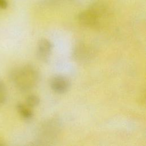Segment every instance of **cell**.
Wrapping results in <instances>:
<instances>
[{
    "label": "cell",
    "mask_w": 146,
    "mask_h": 146,
    "mask_svg": "<svg viewBox=\"0 0 146 146\" xmlns=\"http://www.w3.org/2000/svg\"><path fill=\"white\" fill-rule=\"evenodd\" d=\"M10 78L19 90L26 91L32 89L37 84L40 75L35 67L27 64L14 70L10 73Z\"/></svg>",
    "instance_id": "cell-1"
},
{
    "label": "cell",
    "mask_w": 146,
    "mask_h": 146,
    "mask_svg": "<svg viewBox=\"0 0 146 146\" xmlns=\"http://www.w3.org/2000/svg\"><path fill=\"white\" fill-rule=\"evenodd\" d=\"M107 7L103 2H95L89 9L81 12L78 17L79 22L90 27H98L102 19L107 15Z\"/></svg>",
    "instance_id": "cell-2"
},
{
    "label": "cell",
    "mask_w": 146,
    "mask_h": 146,
    "mask_svg": "<svg viewBox=\"0 0 146 146\" xmlns=\"http://www.w3.org/2000/svg\"><path fill=\"white\" fill-rule=\"evenodd\" d=\"M51 89L56 93L63 94L68 91L70 86L69 79L63 75H56L50 80Z\"/></svg>",
    "instance_id": "cell-3"
},
{
    "label": "cell",
    "mask_w": 146,
    "mask_h": 146,
    "mask_svg": "<svg viewBox=\"0 0 146 146\" xmlns=\"http://www.w3.org/2000/svg\"><path fill=\"white\" fill-rule=\"evenodd\" d=\"M52 50L51 42L47 39H40L38 44L37 56L38 59L44 62H47L50 56Z\"/></svg>",
    "instance_id": "cell-4"
},
{
    "label": "cell",
    "mask_w": 146,
    "mask_h": 146,
    "mask_svg": "<svg viewBox=\"0 0 146 146\" xmlns=\"http://www.w3.org/2000/svg\"><path fill=\"white\" fill-rule=\"evenodd\" d=\"M58 123L54 120L45 122L40 127V136L43 139H51L59 131V125Z\"/></svg>",
    "instance_id": "cell-5"
},
{
    "label": "cell",
    "mask_w": 146,
    "mask_h": 146,
    "mask_svg": "<svg viewBox=\"0 0 146 146\" xmlns=\"http://www.w3.org/2000/svg\"><path fill=\"white\" fill-rule=\"evenodd\" d=\"M91 49L84 44L78 45L74 49L73 55L78 61H84L88 59L91 55Z\"/></svg>",
    "instance_id": "cell-6"
},
{
    "label": "cell",
    "mask_w": 146,
    "mask_h": 146,
    "mask_svg": "<svg viewBox=\"0 0 146 146\" xmlns=\"http://www.w3.org/2000/svg\"><path fill=\"white\" fill-rule=\"evenodd\" d=\"M17 109L19 115L25 119H30L33 116V112L27 105L21 103L17 104Z\"/></svg>",
    "instance_id": "cell-7"
},
{
    "label": "cell",
    "mask_w": 146,
    "mask_h": 146,
    "mask_svg": "<svg viewBox=\"0 0 146 146\" xmlns=\"http://www.w3.org/2000/svg\"><path fill=\"white\" fill-rule=\"evenodd\" d=\"M40 102V99L35 95H30L27 98L26 100V105L30 108H33L37 106Z\"/></svg>",
    "instance_id": "cell-8"
},
{
    "label": "cell",
    "mask_w": 146,
    "mask_h": 146,
    "mask_svg": "<svg viewBox=\"0 0 146 146\" xmlns=\"http://www.w3.org/2000/svg\"><path fill=\"white\" fill-rule=\"evenodd\" d=\"M6 98V90L4 83L0 81V106L5 102Z\"/></svg>",
    "instance_id": "cell-9"
},
{
    "label": "cell",
    "mask_w": 146,
    "mask_h": 146,
    "mask_svg": "<svg viewBox=\"0 0 146 146\" xmlns=\"http://www.w3.org/2000/svg\"><path fill=\"white\" fill-rule=\"evenodd\" d=\"M7 6L6 0H0V9H6Z\"/></svg>",
    "instance_id": "cell-10"
},
{
    "label": "cell",
    "mask_w": 146,
    "mask_h": 146,
    "mask_svg": "<svg viewBox=\"0 0 146 146\" xmlns=\"http://www.w3.org/2000/svg\"><path fill=\"white\" fill-rule=\"evenodd\" d=\"M0 145H1V143H0Z\"/></svg>",
    "instance_id": "cell-11"
}]
</instances>
